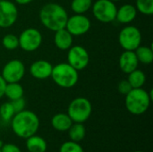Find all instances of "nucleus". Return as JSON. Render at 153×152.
Instances as JSON below:
<instances>
[{
	"mask_svg": "<svg viewBox=\"0 0 153 152\" xmlns=\"http://www.w3.org/2000/svg\"><path fill=\"white\" fill-rule=\"evenodd\" d=\"M10 123L13 133L21 139H27L36 134L39 128V116L26 109L16 113Z\"/></svg>",
	"mask_w": 153,
	"mask_h": 152,
	"instance_id": "nucleus-1",
	"label": "nucleus"
},
{
	"mask_svg": "<svg viewBox=\"0 0 153 152\" xmlns=\"http://www.w3.org/2000/svg\"><path fill=\"white\" fill-rule=\"evenodd\" d=\"M68 17L66 10L62 5L55 3L43 5L39 11V20L42 25L51 31L65 28Z\"/></svg>",
	"mask_w": 153,
	"mask_h": 152,
	"instance_id": "nucleus-2",
	"label": "nucleus"
},
{
	"mask_svg": "<svg viewBox=\"0 0 153 152\" xmlns=\"http://www.w3.org/2000/svg\"><path fill=\"white\" fill-rule=\"evenodd\" d=\"M152 100V91L148 92L143 88L132 89L126 95L125 105L129 113L134 116L144 114L151 105Z\"/></svg>",
	"mask_w": 153,
	"mask_h": 152,
	"instance_id": "nucleus-3",
	"label": "nucleus"
},
{
	"mask_svg": "<svg viewBox=\"0 0 153 152\" xmlns=\"http://www.w3.org/2000/svg\"><path fill=\"white\" fill-rule=\"evenodd\" d=\"M50 77L57 86L64 89H70L74 87L78 82L79 73L68 63H60L53 66Z\"/></svg>",
	"mask_w": 153,
	"mask_h": 152,
	"instance_id": "nucleus-4",
	"label": "nucleus"
},
{
	"mask_svg": "<svg viewBox=\"0 0 153 152\" xmlns=\"http://www.w3.org/2000/svg\"><path fill=\"white\" fill-rule=\"evenodd\" d=\"M92 112V106L91 101L83 97H78L73 99L67 108V115L74 123L86 122Z\"/></svg>",
	"mask_w": 153,
	"mask_h": 152,
	"instance_id": "nucleus-5",
	"label": "nucleus"
},
{
	"mask_svg": "<svg viewBox=\"0 0 153 152\" xmlns=\"http://www.w3.org/2000/svg\"><path fill=\"white\" fill-rule=\"evenodd\" d=\"M118 42L124 50L134 51L139 46H141L142 33L135 26H126L119 32Z\"/></svg>",
	"mask_w": 153,
	"mask_h": 152,
	"instance_id": "nucleus-6",
	"label": "nucleus"
},
{
	"mask_svg": "<svg viewBox=\"0 0 153 152\" xmlns=\"http://www.w3.org/2000/svg\"><path fill=\"white\" fill-rule=\"evenodd\" d=\"M93 16L103 23L112 22L116 20L117 6L115 2L110 0H97L91 5Z\"/></svg>",
	"mask_w": 153,
	"mask_h": 152,
	"instance_id": "nucleus-7",
	"label": "nucleus"
},
{
	"mask_svg": "<svg viewBox=\"0 0 153 152\" xmlns=\"http://www.w3.org/2000/svg\"><path fill=\"white\" fill-rule=\"evenodd\" d=\"M19 47L26 52H33L37 50L42 43V34L36 28L25 29L20 36Z\"/></svg>",
	"mask_w": 153,
	"mask_h": 152,
	"instance_id": "nucleus-8",
	"label": "nucleus"
},
{
	"mask_svg": "<svg viewBox=\"0 0 153 152\" xmlns=\"http://www.w3.org/2000/svg\"><path fill=\"white\" fill-rule=\"evenodd\" d=\"M67 63L77 71L83 70L90 63L89 52L82 46H72L67 52Z\"/></svg>",
	"mask_w": 153,
	"mask_h": 152,
	"instance_id": "nucleus-9",
	"label": "nucleus"
},
{
	"mask_svg": "<svg viewBox=\"0 0 153 152\" xmlns=\"http://www.w3.org/2000/svg\"><path fill=\"white\" fill-rule=\"evenodd\" d=\"M25 66L21 60L13 59L7 62L2 70V77L6 83L9 82H20L24 77Z\"/></svg>",
	"mask_w": 153,
	"mask_h": 152,
	"instance_id": "nucleus-10",
	"label": "nucleus"
},
{
	"mask_svg": "<svg viewBox=\"0 0 153 152\" xmlns=\"http://www.w3.org/2000/svg\"><path fill=\"white\" fill-rule=\"evenodd\" d=\"M90 19L83 14H77L68 17L65 29L73 36H82L87 33L91 29Z\"/></svg>",
	"mask_w": 153,
	"mask_h": 152,
	"instance_id": "nucleus-11",
	"label": "nucleus"
},
{
	"mask_svg": "<svg viewBox=\"0 0 153 152\" xmlns=\"http://www.w3.org/2000/svg\"><path fill=\"white\" fill-rule=\"evenodd\" d=\"M18 18L16 5L8 0L0 1V27L9 28L13 26Z\"/></svg>",
	"mask_w": 153,
	"mask_h": 152,
	"instance_id": "nucleus-12",
	"label": "nucleus"
},
{
	"mask_svg": "<svg viewBox=\"0 0 153 152\" xmlns=\"http://www.w3.org/2000/svg\"><path fill=\"white\" fill-rule=\"evenodd\" d=\"M53 65L47 60H37L30 66V75L38 80H45L51 76Z\"/></svg>",
	"mask_w": 153,
	"mask_h": 152,
	"instance_id": "nucleus-13",
	"label": "nucleus"
},
{
	"mask_svg": "<svg viewBox=\"0 0 153 152\" xmlns=\"http://www.w3.org/2000/svg\"><path fill=\"white\" fill-rule=\"evenodd\" d=\"M139 61L134 51L125 50L119 57V67L124 73H130L137 69Z\"/></svg>",
	"mask_w": 153,
	"mask_h": 152,
	"instance_id": "nucleus-14",
	"label": "nucleus"
},
{
	"mask_svg": "<svg viewBox=\"0 0 153 152\" xmlns=\"http://www.w3.org/2000/svg\"><path fill=\"white\" fill-rule=\"evenodd\" d=\"M137 12L134 5L130 4H124L117 10L116 20L122 24H128L135 19Z\"/></svg>",
	"mask_w": 153,
	"mask_h": 152,
	"instance_id": "nucleus-15",
	"label": "nucleus"
},
{
	"mask_svg": "<svg viewBox=\"0 0 153 152\" xmlns=\"http://www.w3.org/2000/svg\"><path fill=\"white\" fill-rule=\"evenodd\" d=\"M73 37L65 28L55 31L54 42L56 47L61 50H68L73 46Z\"/></svg>",
	"mask_w": 153,
	"mask_h": 152,
	"instance_id": "nucleus-16",
	"label": "nucleus"
},
{
	"mask_svg": "<svg viewBox=\"0 0 153 152\" xmlns=\"http://www.w3.org/2000/svg\"><path fill=\"white\" fill-rule=\"evenodd\" d=\"M73 121L70 116L65 113H58L53 116L51 118L52 127L58 132H67L73 125Z\"/></svg>",
	"mask_w": 153,
	"mask_h": 152,
	"instance_id": "nucleus-17",
	"label": "nucleus"
},
{
	"mask_svg": "<svg viewBox=\"0 0 153 152\" xmlns=\"http://www.w3.org/2000/svg\"><path fill=\"white\" fill-rule=\"evenodd\" d=\"M25 146L27 148V151L30 152H46L48 149V144L46 140L39 136L37 134H34L27 139H25Z\"/></svg>",
	"mask_w": 153,
	"mask_h": 152,
	"instance_id": "nucleus-18",
	"label": "nucleus"
},
{
	"mask_svg": "<svg viewBox=\"0 0 153 152\" xmlns=\"http://www.w3.org/2000/svg\"><path fill=\"white\" fill-rule=\"evenodd\" d=\"M24 90L19 82H9L6 83L4 89V96L10 99V101L22 98Z\"/></svg>",
	"mask_w": 153,
	"mask_h": 152,
	"instance_id": "nucleus-19",
	"label": "nucleus"
},
{
	"mask_svg": "<svg viewBox=\"0 0 153 152\" xmlns=\"http://www.w3.org/2000/svg\"><path fill=\"white\" fill-rule=\"evenodd\" d=\"M67 132L70 141L79 143L85 138L86 135V129L82 123H73Z\"/></svg>",
	"mask_w": 153,
	"mask_h": 152,
	"instance_id": "nucleus-20",
	"label": "nucleus"
},
{
	"mask_svg": "<svg viewBox=\"0 0 153 152\" xmlns=\"http://www.w3.org/2000/svg\"><path fill=\"white\" fill-rule=\"evenodd\" d=\"M134 53L138 61L144 65H150L153 61V50L152 47L146 46H139Z\"/></svg>",
	"mask_w": 153,
	"mask_h": 152,
	"instance_id": "nucleus-21",
	"label": "nucleus"
},
{
	"mask_svg": "<svg viewBox=\"0 0 153 152\" xmlns=\"http://www.w3.org/2000/svg\"><path fill=\"white\" fill-rule=\"evenodd\" d=\"M127 80L133 89L142 88L146 82V75L142 70L135 69L132 73H128Z\"/></svg>",
	"mask_w": 153,
	"mask_h": 152,
	"instance_id": "nucleus-22",
	"label": "nucleus"
},
{
	"mask_svg": "<svg viewBox=\"0 0 153 152\" xmlns=\"http://www.w3.org/2000/svg\"><path fill=\"white\" fill-rule=\"evenodd\" d=\"M92 0H72L71 9L74 13L83 14L91 8Z\"/></svg>",
	"mask_w": 153,
	"mask_h": 152,
	"instance_id": "nucleus-23",
	"label": "nucleus"
},
{
	"mask_svg": "<svg viewBox=\"0 0 153 152\" xmlns=\"http://www.w3.org/2000/svg\"><path fill=\"white\" fill-rule=\"evenodd\" d=\"M14 115L15 111L11 101L4 102L0 106V117L4 122H10Z\"/></svg>",
	"mask_w": 153,
	"mask_h": 152,
	"instance_id": "nucleus-24",
	"label": "nucleus"
},
{
	"mask_svg": "<svg viewBox=\"0 0 153 152\" xmlns=\"http://www.w3.org/2000/svg\"><path fill=\"white\" fill-rule=\"evenodd\" d=\"M2 45L7 50H14L19 47L18 37L12 33L6 34L2 39Z\"/></svg>",
	"mask_w": 153,
	"mask_h": 152,
	"instance_id": "nucleus-25",
	"label": "nucleus"
},
{
	"mask_svg": "<svg viewBox=\"0 0 153 152\" xmlns=\"http://www.w3.org/2000/svg\"><path fill=\"white\" fill-rule=\"evenodd\" d=\"M135 8L144 15H152L153 13V0H136Z\"/></svg>",
	"mask_w": 153,
	"mask_h": 152,
	"instance_id": "nucleus-26",
	"label": "nucleus"
},
{
	"mask_svg": "<svg viewBox=\"0 0 153 152\" xmlns=\"http://www.w3.org/2000/svg\"><path fill=\"white\" fill-rule=\"evenodd\" d=\"M59 152H84V151L79 142L67 141L60 146Z\"/></svg>",
	"mask_w": 153,
	"mask_h": 152,
	"instance_id": "nucleus-27",
	"label": "nucleus"
},
{
	"mask_svg": "<svg viewBox=\"0 0 153 152\" xmlns=\"http://www.w3.org/2000/svg\"><path fill=\"white\" fill-rule=\"evenodd\" d=\"M132 86L129 83L128 80H122L118 82L117 84V90L120 94L126 96L127 93L130 92V90H132Z\"/></svg>",
	"mask_w": 153,
	"mask_h": 152,
	"instance_id": "nucleus-28",
	"label": "nucleus"
},
{
	"mask_svg": "<svg viewBox=\"0 0 153 152\" xmlns=\"http://www.w3.org/2000/svg\"><path fill=\"white\" fill-rule=\"evenodd\" d=\"M11 103H12V105L13 107L15 114L24 110V108H25V100H24L23 97L20 98V99H14V100H12Z\"/></svg>",
	"mask_w": 153,
	"mask_h": 152,
	"instance_id": "nucleus-29",
	"label": "nucleus"
},
{
	"mask_svg": "<svg viewBox=\"0 0 153 152\" xmlns=\"http://www.w3.org/2000/svg\"><path fill=\"white\" fill-rule=\"evenodd\" d=\"M0 150L1 152H22L19 146L13 143H4Z\"/></svg>",
	"mask_w": 153,
	"mask_h": 152,
	"instance_id": "nucleus-30",
	"label": "nucleus"
},
{
	"mask_svg": "<svg viewBox=\"0 0 153 152\" xmlns=\"http://www.w3.org/2000/svg\"><path fill=\"white\" fill-rule=\"evenodd\" d=\"M5 85H6V82H5V81L4 80V78L2 77V75L0 74V99L3 98V96H4Z\"/></svg>",
	"mask_w": 153,
	"mask_h": 152,
	"instance_id": "nucleus-31",
	"label": "nucleus"
},
{
	"mask_svg": "<svg viewBox=\"0 0 153 152\" xmlns=\"http://www.w3.org/2000/svg\"><path fill=\"white\" fill-rule=\"evenodd\" d=\"M18 4H22V5H23V4H30V3H31L33 0H14Z\"/></svg>",
	"mask_w": 153,
	"mask_h": 152,
	"instance_id": "nucleus-32",
	"label": "nucleus"
},
{
	"mask_svg": "<svg viewBox=\"0 0 153 152\" xmlns=\"http://www.w3.org/2000/svg\"><path fill=\"white\" fill-rule=\"evenodd\" d=\"M3 144H4V142H2V141L0 140V148H1L2 146H3Z\"/></svg>",
	"mask_w": 153,
	"mask_h": 152,
	"instance_id": "nucleus-33",
	"label": "nucleus"
},
{
	"mask_svg": "<svg viewBox=\"0 0 153 152\" xmlns=\"http://www.w3.org/2000/svg\"><path fill=\"white\" fill-rule=\"evenodd\" d=\"M110 1H112V2H118V1H121V0H110Z\"/></svg>",
	"mask_w": 153,
	"mask_h": 152,
	"instance_id": "nucleus-34",
	"label": "nucleus"
},
{
	"mask_svg": "<svg viewBox=\"0 0 153 152\" xmlns=\"http://www.w3.org/2000/svg\"><path fill=\"white\" fill-rule=\"evenodd\" d=\"M134 152H143V151H134Z\"/></svg>",
	"mask_w": 153,
	"mask_h": 152,
	"instance_id": "nucleus-35",
	"label": "nucleus"
},
{
	"mask_svg": "<svg viewBox=\"0 0 153 152\" xmlns=\"http://www.w3.org/2000/svg\"><path fill=\"white\" fill-rule=\"evenodd\" d=\"M25 152H30V151H25Z\"/></svg>",
	"mask_w": 153,
	"mask_h": 152,
	"instance_id": "nucleus-36",
	"label": "nucleus"
},
{
	"mask_svg": "<svg viewBox=\"0 0 153 152\" xmlns=\"http://www.w3.org/2000/svg\"><path fill=\"white\" fill-rule=\"evenodd\" d=\"M0 152H1V150H0Z\"/></svg>",
	"mask_w": 153,
	"mask_h": 152,
	"instance_id": "nucleus-37",
	"label": "nucleus"
},
{
	"mask_svg": "<svg viewBox=\"0 0 153 152\" xmlns=\"http://www.w3.org/2000/svg\"><path fill=\"white\" fill-rule=\"evenodd\" d=\"M0 1H1V0H0Z\"/></svg>",
	"mask_w": 153,
	"mask_h": 152,
	"instance_id": "nucleus-38",
	"label": "nucleus"
}]
</instances>
